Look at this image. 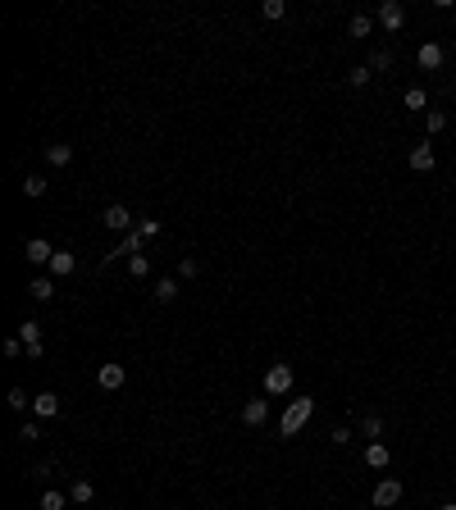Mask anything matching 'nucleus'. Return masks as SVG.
<instances>
[{
  "instance_id": "obj_14",
  "label": "nucleus",
  "mask_w": 456,
  "mask_h": 510,
  "mask_svg": "<svg viewBox=\"0 0 456 510\" xmlns=\"http://www.w3.org/2000/svg\"><path fill=\"white\" fill-rule=\"evenodd\" d=\"M361 438H370V442H384V415H361Z\"/></svg>"
},
{
  "instance_id": "obj_17",
  "label": "nucleus",
  "mask_w": 456,
  "mask_h": 510,
  "mask_svg": "<svg viewBox=\"0 0 456 510\" xmlns=\"http://www.w3.org/2000/svg\"><path fill=\"white\" fill-rule=\"evenodd\" d=\"M28 296H32V301H50V296H55V278H32V283H28Z\"/></svg>"
},
{
  "instance_id": "obj_13",
  "label": "nucleus",
  "mask_w": 456,
  "mask_h": 510,
  "mask_svg": "<svg viewBox=\"0 0 456 510\" xmlns=\"http://www.w3.org/2000/svg\"><path fill=\"white\" fill-rule=\"evenodd\" d=\"M50 278H69L73 274V269H78V255H73V251H55V260H50Z\"/></svg>"
},
{
  "instance_id": "obj_33",
  "label": "nucleus",
  "mask_w": 456,
  "mask_h": 510,
  "mask_svg": "<svg viewBox=\"0 0 456 510\" xmlns=\"http://www.w3.org/2000/svg\"><path fill=\"white\" fill-rule=\"evenodd\" d=\"M18 351H23V342H18V333H14V338H9V342H5V360H14V355H18Z\"/></svg>"
},
{
  "instance_id": "obj_21",
  "label": "nucleus",
  "mask_w": 456,
  "mask_h": 510,
  "mask_svg": "<svg viewBox=\"0 0 456 510\" xmlns=\"http://www.w3.org/2000/svg\"><path fill=\"white\" fill-rule=\"evenodd\" d=\"M46 160H50V165H55V169H64V165H69V160H73V146H64V142L46 146Z\"/></svg>"
},
{
  "instance_id": "obj_4",
  "label": "nucleus",
  "mask_w": 456,
  "mask_h": 510,
  "mask_svg": "<svg viewBox=\"0 0 456 510\" xmlns=\"http://www.w3.org/2000/svg\"><path fill=\"white\" fill-rule=\"evenodd\" d=\"M101 223L110 228V233H124V237L133 233V214H128V205H119V201H114V205H105V210H101Z\"/></svg>"
},
{
  "instance_id": "obj_2",
  "label": "nucleus",
  "mask_w": 456,
  "mask_h": 510,
  "mask_svg": "<svg viewBox=\"0 0 456 510\" xmlns=\"http://www.w3.org/2000/svg\"><path fill=\"white\" fill-rule=\"evenodd\" d=\"M292 383H297L292 365H269V369H265V397H288Z\"/></svg>"
},
{
  "instance_id": "obj_6",
  "label": "nucleus",
  "mask_w": 456,
  "mask_h": 510,
  "mask_svg": "<svg viewBox=\"0 0 456 510\" xmlns=\"http://www.w3.org/2000/svg\"><path fill=\"white\" fill-rule=\"evenodd\" d=\"M242 424H246V428H265V424H269V397L246 401V406H242Z\"/></svg>"
},
{
  "instance_id": "obj_26",
  "label": "nucleus",
  "mask_w": 456,
  "mask_h": 510,
  "mask_svg": "<svg viewBox=\"0 0 456 510\" xmlns=\"http://www.w3.org/2000/svg\"><path fill=\"white\" fill-rule=\"evenodd\" d=\"M23 196H28V201L46 196V178H37V173H28V178H23Z\"/></svg>"
},
{
  "instance_id": "obj_7",
  "label": "nucleus",
  "mask_w": 456,
  "mask_h": 510,
  "mask_svg": "<svg viewBox=\"0 0 456 510\" xmlns=\"http://www.w3.org/2000/svg\"><path fill=\"white\" fill-rule=\"evenodd\" d=\"M416 64H420L425 73H433V69H443V64H447V50H443L438 41H425V46L416 50Z\"/></svg>"
},
{
  "instance_id": "obj_16",
  "label": "nucleus",
  "mask_w": 456,
  "mask_h": 510,
  "mask_svg": "<svg viewBox=\"0 0 456 510\" xmlns=\"http://www.w3.org/2000/svg\"><path fill=\"white\" fill-rule=\"evenodd\" d=\"M401 105H406V110H425V114H429V92H425V87H406Z\"/></svg>"
},
{
  "instance_id": "obj_29",
  "label": "nucleus",
  "mask_w": 456,
  "mask_h": 510,
  "mask_svg": "<svg viewBox=\"0 0 456 510\" xmlns=\"http://www.w3.org/2000/svg\"><path fill=\"white\" fill-rule=\"evenodd\" d=\"M370 78H374V73H370V64H356V69L347 73V82H352V87H365Z\"/></svg>"
},
{
  "instance_id": "obj_15",
  "label": "nucleus",
  "mask_w": 456,
  "mask_h": 510,
  "mask_svg": "<svg viewBox=\"0 0 456 510\" xmlns=\"http://www.w3.org/2000/svg\"><path fill=\"white\" fill-rule=\"evenodd\" d=\"M96 497V487H92V479H73V487H69V501L73 506H87Z\"/></svg>"
},
{
  "instance_id": "obj_22",
  "label": "nucleus",
  "mask_w": 456,
  "mask_h": 510,
  "mask_svg": "<svg viewBox=\"0 0 456 510\" xmlns=\"http://www.w3.org/2000/svg\"><path fill=\"white\" fill-rule=\"evenodd\" d=\"M5 406H9V410H14V415H28V406H32V401H28V392H23V387H9V397H5Z\"/></svg>"
},
{
  "instance_id": "obj_3",
  "label": "nucleus",
  "mask_w": 456,
  "mask_h": 510,
  "mask_svg": "<svg viewBox=\"0 0 456 510\" xmlns=\"http://www.w3.org/2000/svg\"><path fill=\"white\" fill-rule=\"evenodd\" d=\"M401 492H406L401 479H379V487L370 492V501H374V510H393V506L401 501Z\"/></svg>"
},
{
  "instance_id": "obj_19",
  "label": "nucleus",
  "mask_w": 456,
  "mask_h": 510,
  "mask_svg": "<svg viewBox=\"0 0 456 510\" xmlns=\"http://www.w3.org/2000/svg\"><path fill=\"white\" fill-rule=\"evenodd\" d=\"M156 301L160 306H173V301H178V283H173V278H160L156 283Z\"/></svg>"
},
{
  "instance_id": "obj_1",
  "label": "nucleus",
  "mask_w": 456,
  "mask_h": 510,
  "mask_svg": "<svg viewBox=\"0 0 456 510\" xmlns=\"http://www.w3.org/2000/svg\"><path fill=\"white\" fill-rule=\"evenodd\" d=\"M310 410H315V401H310V397H297V401H292V406L283 410V419H278V438H297L301 424L310 419Z\"/></svg>"
},
{
  "instance_id": "obj_30",
  "label": "nucleus",
  "mask_w": 456,
  "mask_h": 510,
  "mask_svg": "<svg viewBox=\"0 0 456 510\" xmlns=\"http://www.w3.org/2000/svg\"><path fill=\"white\" fill-rule=\"evenodd\" d=\"M178 274H183V278H197V274H201V260H197V255H183Z\"/></svg>"
},
{
  "instance_id": "obj_23",
  "label": "nucleus",
  "mask_w": 456,
  "mask_h": 510,
  "mask_svg": "<svg viewBox=\"0 0 456 510\" xmlns=\"http://www.w3.org/2000/svg\"><path fill=\"white\" fill-rule=\"evenodd\" d=\"M347 32H352V37H370V32H374V18H370V14H352Z\"/></svg>"
},
{
  "instance_id": "obj_10",
  "label": "nucleus",
  "mask_w": 456,
  "mask_h": 510,
  "mask_svg": "<svg viewBox=\"0 0 456 510\" xmlns=\"http://www.w3.org/2000/svg\"><path fill=\"white\" fill-rule=\"evenodd\" d=\"M60 397L55 392H37V397H32V415H37V419H55L60 415Z\"/></svg>"
},
{
  "instance_id": "obj_11",
  "label": "nucleus",
  "mask_w": 456,
  "mask_h": 510,
  "mask_svg": "<svg viewBox=\"0 0 456 510\" xmlns=\"http://www.w3.org/2000/svg\"><path fill=\"white\" fill-rule=\"evenodd\" d=\"M365 465H370V470H388V465H393L388 442H370V447H365Z\"/></svg>"
},
{
  "instance_id": "obj_31",
  "label": "nucleus",
  "mask_w": 456,
  "mask_h": 510,
  "mask_svg": "<svg viewBox=\"0 0 456 510\" xmlns=\"http://www.w3.org/2000/svg\"><path fill=\"white\" fill-rule=\"evenodd\" d=\"M329 442H333V447H352V428H347V424H338V428L329 433Z\"/></svg>"
},
{
  "instance_id": "obj_24",
  "label": "nucleus",
  "mask_w": 456,
  "mask_h": 510,
  "mask_svg": "<svg viewBox=\"0 0 456 510\" xmlns=\"http://www.w3.org/2000/svg\"><path fill=\"white\" fill-rule=\"evenodd\" d=\"M18 342H23V346L41 342V323H37V319H23V323H18Z\"/></svg>"
},
{
  "instance_id": "obj_12",
  "label": "nucleus",
  "mask_w": 456,
  "mask_h": 510,
  "mask_svg": "<svg viewBox=\"0 0 456 510\" xmlns=\"http://www.w3.org/2000/svg\"><path fill=\"white\" fill-rule=\"evenodd\" d=\"M433 165H438V155H433V146H429V142H420L416 150H411V169H416V173H429Z\"/></svg>"
},
{
  "instance_id": "obj_32",
  "label": "nucleus",
  "mask_w": 456,
  "mask_h": 510,
  "mask_svg": "<svg viewBox=\"0 0 456 510\" xmlns=\"http://www.w3.org/2000/svg\"><path fill=\"white\" fill-rule=\"evenodd\" d=\"M41 438V428L32 424V419H23V424H18V442H37Z\"/></svg>"
},
{
  "instance_id": "obj_34",
  "label": "nucleus",
  "mask_w": 456,
  "mask_h": 510,
  "mask_svg": "<svg viewBox=\"0 0 456 510\" xmlns=\"http://www.w3.org/2000/svg\"><path fill=\"white\" fill-rule=\"evenodd\" d=\"M137 233H142V237H156L160 223H156V219H142V223H137Z\"/></svg>"
},
{
  "instance_id": "obj_35",
  "label": "nucleus",
  "mask_w": 456,
  "mask_h": 510,
  "mask_svg": "<svg viewBox=\"0 0 456 510\" xmlns=\"http://www.w3.org/2000/svg\"><path fill=\"white\" fill-rule=\"evenodd\" d=\"M438 510H456V501H443V506H438Z\"/></svg>"
},
{
  "instance_id": "obj_8",
  "label": "nucleus",
  "mask_w": 456,
  "mask_h": 510,
  "mask_svg": "<svg viewBox=\"0 0 456 510\" xmlns=\"http://www.w3.org/2000/svg\"><path fill=\"white\" fill-rule=\"evenodd\" d=\"M28 265H50V260H55V246L46 242V237H28Z\"/></svg>"
},
{
  "instance_id": "obj_18",
  "label": "nucleus",
  "mask_w": 456,
  "mask_h": 510,
  "mask_svg": "<svg viewBox=\"0 0 456 510\" xmlns=\"http://www.w3.org/2000/svg\"><path fill=\"white\" fill-rule=\"evenodd\" d=\"M388 69H393V50H388V46H374V50H370V73H388Z\"/></svg>"
},
{
  "instance_id": "obj_9",
  "label": "nucleus",
  "mask_w": 456,
  "mask_h": 510,
  "mask_svg": "<svg viewBox=\"0 0 456 510\" xmlns=\"http://www.w3.org/2000/svg\"><path fill=\"white\" fill-rule=\"evenodd\" d=\"M96 383H101L105 392H119V387L128 383V369H124V365H101V374H96Z\"/></svg>"
},
{
  "instance_id": "obj_20",
  "label": "nucleus",
  "mask_w": 456,
  "mask_h": 510,
  "mask_svg": "<svg viewBox=\"0 0 456 510\" xmlns=\"http://www.w3.org/2000/svg\"><path fill=\"white\" fill-rule=\"evenodd\" d=\"M41 510H64V506H69V497H64L60 492V487H46V492H41V501H37Z\"/></svg>"
},
{
  "instance_id": "obj_25",
  "label": "nucleus",
  "mask_w": 456,
  "mask_h": 510,
  "mask_svg": "<svg viewBox=\"0 0 456 510\" xmlns=\"http://www.w3.org/2000/svg\"><path fill=\"white\" fill-rule=\"evenodd\" d=\"M260 14H265L269 23H278V18H288V0H265V5H260Z\"/></svg>"
},
{
  "instance_id": "obj_5",
  "label": "nucleus",
  "mask_w": 456,
  "mask_h": 510,
  "mask_svg": "<svg viewBox=\"0 0 456 510\" xmlns=\"http://www.w3.org/2000/svg\"><path fill=\"white\" fill-rule=\"evenodd\" d=\"M374 18H379L388 32H401V23H406V5H397V0H384V5L374 9Z\"/></svg>"
},
{
  "instance_id": "obj_27",
  "label": "nucleus",
  "mask_w": 456,
  "mask_h": 510,
  "mask_svg": "<svg viewBox=\"0 0 456 510\" xmlns=\"http://www.w3.org/2000/svg\"><path fill=\"white\" fill-rule=\"evenodd\" d=\"M128 274H133V278H146V274H151V260H146L142 251H137V255H128Z\"/></svg>"
},
{
  "instance_id": "obj_28",
  "label": "nucleus",
  "mask_w": 456,
  "mask_h": 510,
  "mask_svg": "<svg viewBox=\"0 0 456 510\" xmlns=\"http://www.w3.org/2000/svg\"><path fill=\"white\" fill-rule=\"evenodd\" d=\"M425 128H429V137H438L443 128H447V114H443V110H429V114H425Z\"/></svg>"
}]
</instances>
